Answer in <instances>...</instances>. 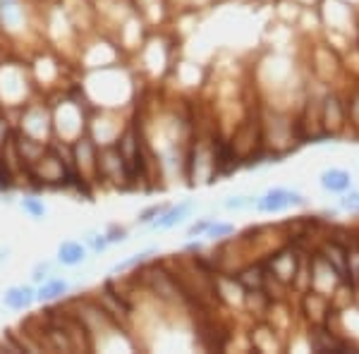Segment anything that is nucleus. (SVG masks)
I'll return each instance as SVG.
<instances>
[{"label": "nucleus", "instance_id": "nucleus-1", "mask_svg": "<svg viewBox=\"0 0 359 354\" xmlns=\"http://www.w3.org/2000/svg\"><path fill=\"white\" fill-rule=\"evenodd\" d=\"M292 206H304V196L299 194V191H292L285 187L269 189L264 196H257V204H254V208H257L259 213H280Z\"/></svg>", "mask_w": 359, "mask_h": 354}, {"label": "nucleus", "instance_id": "nucleus-2", "mask_svg": "<svg viewBox=\"0 0 359 354\" xmlns=\"http://www.w3.org/2000/svg\"><path fill=\"white\" fill-rule=\"evenodd\" d=\"M196 208V201H180L175 206H168L163 213H161L158 218H154L151 223H149V228L151 230H172L175 225L182 223L184 218H189V213H192Z\"/></svg>", "mask_w": 359, "mask_h": 354}, {"label": "nucleus", "instance_id": "nucleus-3", "mask_svg": "<svg viewBox=\"0 0 359 354\" xmlns=\"http://www.w3.org/2000/svg\"><path fill=\"white\" fill-rule=\"evenodd\" d=\"M36 301V287L34 285H10L3 292V304L10 311H25Z\"/></svg>", "mask_w": 359, "mask_h": 354}, {"label": "nucleus", "instance_id": "nucleus-4", "mask_svg": "<svg viewBox=\"0 0 359 354\" xmlns=\"http://www.w3.org/2000/svg\"><path fill=\"white\" fill-rule=\"evenodd\" d=\"M86 254H89V249L84 247V242L65 240L57 247L55 261H57V266H65V268H77V266H82L86 261Z\"/></svg>", "mask_w": 359, "mask_h": 354}, {"label": "nucleus", "instance_id": "nucleus-5", "mask_svg": "<svg viewBox=\"0 0 359 354\" xmlns=\"http://www.w3.org/2000/svg\"><path fill=\"white\" fill-rule=\"evenodd\" d=\"M269 266H271L273 278L280 282H292L294 275H297V261H294V254H290L287 249L276 252L273 257L269 259Z\"/></svg>", "mask_w": 359, "mask_h": 354}, {"label": "nucleus", "instance_id": "nucleus-6", "mask_svg": "<svg viewBox=\"0 0 359 354\" xmlns=\"http://www.w3.org/2000/svg\"><path fill=\"white\" fill-rule=\"evenodd\" d=\"M69 292V282L65 278H48V280L39 282L36 287V301H41V304H50V301H57L62 299L65 294Z\"/></svg>", "mask_w": 359, "mask_h": 354}, {"label": "nucleus", "instance_id": "nucleus-7", "mask_svg": "<svg viewBox=\"0 0 359 354\" xmlns=\"http://www.w3.org/2000/svg\"><path fill=\"white\" fill-rule=\"evenodd\" d=\"M318 182H321V187L326 191H331V194H343V191L352 187V175L343 170V168H331V170L321 172Z\"/></svg>", "mask_w": 359, "mask_h": 354}, {"label": "nucleus", "instance_id": "nucleus-8", "mask_svg": "<svg viewBox=\"0 0 359 354\" xmlns=\"http://www.w3.org/2000/svg\"><path fill=\"white\" fill-rule=\"evenodd\" d=\"M156 254H158V249H156V247H149V249H144V252H137V254H132L130 259L118 261V264L111 268V273H113V275H118V273H127L132 268H139V266H144L147 261H151Z\"/></svg>", "mask_w": 359, "mask_h": 354}, {"label": "nucleus", "instance_id": "nucleus-9", "mask_svg": "<svg viewBox=\"0 0 359 354\" xmlns=\"http://www.w3.org/2000/svg\"><path fill=\"white\" fill-rule=\"evenodd\" d=\"M20 208L34 220H43L46 216H48V208H46L43 199H39V196H22Z\"/></svg>", "mask_w": 359, "mask_h": 354}, {"label": "nucleus", "instance_id": "nucleus-10", "mask_svg": "<svg viewBox=\"0 0 359 354\" xmlns=\"http://www.w3.org/2000/svg\"><path fill=\"white\" fill-rule=\"evenodd\" d=\"M82 242H84V247L89 249V252H94V254H103L108 247V240H106V232L103 230H86L84 235H82Z\"/></svg>", "mask_w": 359, "mask_h": 354}, {"label": "nucleus", "instance_id": "nucleus-11", "mask_svg": "<svg viewBox=\"0 0 359 354\" xmlns=\"http://www.w3.org/2000/svg\"><path fill=\"white\" fill-rule=\"evenodd\" d=\"M55 271H57V261H39V264L32 268V282L34 285H39V282L53 278Z\"/></svg>", "mask_w": 359, "mask_h": 354}, {"label": "nucleus", "instance_id": "nucleus-12", "mask_svg": "<svg viewBox=\"0 0 359 354\" xmlns=\"http://www.w3.org/2000/svg\"><path fill=\"white\" fill-rule=\"evenodd\" d=\"M235 235V225L233 223H221V220H213L208 225V230L204 232V237H208L211 242H218V240H225V237Z\"/></svg>", "mask_w": 359, "mask_h": 354}, {"label": "nucleus", "instance_id": "nucleus-13", "mask_svg": "<svg viewBox=\"0 0 359 354\" xmlns=\"http://www.w3.org/2000/svg\"><path fill=\"white\" fill-rule=\"evenodd\" d=\"M103 232H106V240H108V245H123V242H127V240H130V230H127V228H123V225H108V228L106 230H103Z\"/></svg>", "mask_w": 359, "mask_h": 354}, {"label": "nucleus", "instance_id": "nucleus-14", "mask_svg": "<svg viewBox=\"0 0 359 354\" xmlns=\"http://www.w3.org/2000/svg\"><path fill=\"white\" fill-rule=\"evenodd\" d=\"M257 204V196H228L223 201V208L228 211H245V208H252Z\"/></svg>", "mask_w": 359, "mask_h": 354}, {"label": "nucleus", "instance_id": "nucleus-15", "mask_svg": "<svg viewBox=\"0 0 359 354\" xmlns=\"http://www.w3.org/2000/svg\"><path fill=\"white\" fill-rule=\"evenodd\" d=\"M168 208V204H151V206H147L144 211H139V216H137V223L139 225H149L154 218H158L161 213H163Z\"/></svg>", "mask_w": 359, "mask_h": 354}, {"label": "nucleus", "instance_id": "nucleus-16", "mask_svg": "<svg viewBox=\"0 0 359 354\" xmlns=\"http://www.w3.org/2000/svg\"><path fill=\"white\" fill-rule=\"evenodd\" d=\"M340 208H345V211H350V213H359V191L357 189L343 191V196H340Z\"/></svg>", "mask_w": 359, "mask_h": 354}, {"label": "nucleus", "instance_id": "nucleus-17", "mask_svg": "<svg viewBox=\"0 0 359 354\" xmlns=\"http://www.w3.org/2000/svg\"><path fill=\"white\" fill-rule=\"evenodd\" d=\"M216 218H199L196 223H192L189 225V230H187V237H201L204 232L208 230V225L213 223Z\"/></svg>", "mask_w": 359, "mask_h": 354}]
</instances>
